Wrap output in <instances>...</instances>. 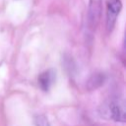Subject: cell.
<instances>
[{"mask_svg":"<svg viewBox=\"0 0 126 126\" xmlns=\"http://www.w3.org/2000/svg\"><path fill=\"white\" fill-rule=\"evenodd\" d=\"M35 126H50L47 118L44 115H37L34 119Z\"/></svg>","mask_w":126,"mask_h":126,"instance_id":"cell-5","label":"cell"},{"mask_svg":"<svg viewBox=\"0 0 126 126\" xmlns=\"http://www.w3.org/2000/svg\"><path fill=\"white\" fill-rule=\"evenodd\" d=\"M102 12V2L101 0H90L88 13H87V25L92 31L95 30L97 27L100 16Z\"/></svg>","mask_w":126,"mask_h":126,"instance_id":"cell-2","label":"cell"},{"mask_svg":"<svg viewBox=\"0 0 126 126\" xmlns=\"http://www.w3.org/2000/svg\"><path fill=\"white\" fill-rule=\"evenodd\" d=\"M106 6H107L106 28H107V31L110 32L113 29L117 16L119 15L122 9V3H121V0H107Z\"/></svg>","mask_w":126,"mask_h":126,"instance_id":"cell-3","label":"cell"},{"mask_svg":"<svg viewBox=\"0 0 126 126\" xmlns=\"http://www.w3.org/2000/svg\"><path fill=\"white\" fill-rule=\"evenodd\" d=\"M55 79H56V72L53 69L45 70L38 76V85L41 90L46 92L54 84Z\"/></svg>","mask_w":126,"mask_h":126,"instance_id":"cell-4","label":"cell"},{"mask_svg":"<svg viewBox=\"0 0 126 126\" xmlns=\"http://www.w3.org/2000/svg\"><path fill=\"white\" fill-rule=\"evenodd\" d=\"M99 114L103 118L117 122H125V103L121 98H112L104 102L99 108Z\"/></svg>","mask_w":126,"mask_h":126,"instance_id":"cell-1","label":"cell"}]
</instances>
